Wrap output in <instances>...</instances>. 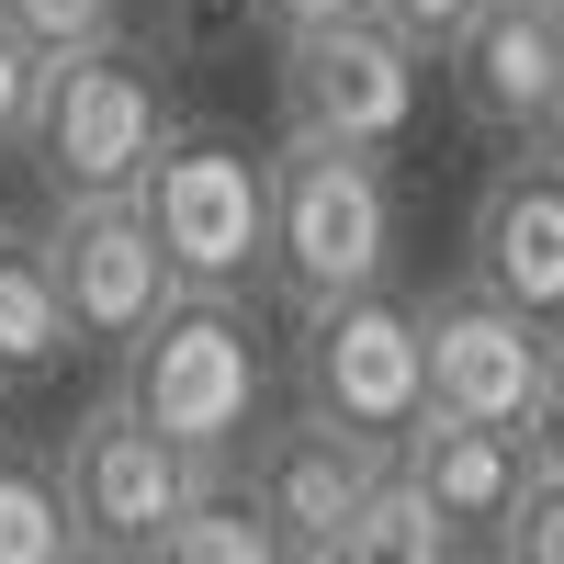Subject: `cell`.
Segmentation results:
<instances>
[{
	"mask_svg": "<svg viewBox=\"0 0 564 564\" xmlns=\"http://www.w3.org/2000/svg\"><path fill=\"white\" fill-rule=\"evenodd\" d=\"M260 271L294 294V316L339 305V294H372L395 271V181H384V159L282 135L260 159Z\"/></svg>",
	"mask_w": 564,
	"mask_h": 564,
	"instance_id": "obj_1",
	"label": "cell"
},
{
	"mask_svg": "<svg viewBox=\"0 0 564 564\" xmlns=\"http://www.w3.org/2000/svg\"><path fill=\"white\" fill-rule=\"evenodd\" d=\"M113 361H124L113 406L135 430H159L170 452H193V463H226L260 430V339H249L238 294H170Z\"/></svg>",
	"mask_w": 564,
	"mask_h": 564,
	"instance_id": "obj_2",
	"label": "cell"
},
{
	"mask_svg": "<svg viewBox=\"0 0 564 564\" xmlns=\"http://www.w3.org/2000/svg\"><path fill=\"white\" fill-rule=\"evenodd\" d=\"M170 79L135 45H90V57L34 68V113H23V159L45 181V204H124L148 159L170 148Z\"/></svg>",
	"mask_w": 564,
	"mask_h": 564,
	"instance_id": "obj_3",
	"label": "cell"
},
{
	"mask_svg": "<svg viewBox=\"0 0 564 564\" xmlns=\"http://www.w3.org/2000/svg\"><path fill=\"white\" fill-rule=\"evenodd\" d=\"M45 486H57L68 542H79L90 564H148V553L170 542V520H193V508L226 486V463L170 452L159 430H135L113 395H90V406L68 417L57 463H45Z\"/></svg>",
	"mask_w": 564,
	"mask_h": 564,
	"instance_id": "obj_4",
	"label": "cell"
},
{
	"mask_svg": "<svg viewBox=\"0 0 564 564\" xmlns=\"http://www.w3.org/2000/svg\"><path fill=\"white\" fill-rule=\"evenodd\" d=\"M417 406L542 452V441H553V406H564L553 327L508 316V305H486V294H430V305H417Z\"/></svg>",
	"mask_w": 564,
	"mask_h": 564,
	"instance_id": "obj_5",
	"label": "cell"
},
{
	"mask_svg": "<svg viewBox=\"0 0 564 564\" xmlns=\"http://www.w3.org/2000/svg\"><path fill=\"white\" fill-rule=\"evenodd\" d=\"M135 226L170 271V294H238L260 282V159L226 135H170L135 181Z\"/></svg>",
	"mask_w": 564,
	"mask_h": 564,
	"instance_id": "obj_6",
	"label": "cell"
},
{
	"mask_svg": "<svg viewBox=\"0 0 564 564\" xmlns=\"http://www.w3.org/2000/svg\"><path fill=\"white\" fill-rule=\"evenodd\" d=\"M417 124V57L384 23H327L282 45V135L305 148H350V159H384L395 135Z\"/></svg>",
	"mask_w": 564,
	"mask_h": 564,
	"instance_id": "obj_7",
	"label": "cell"
},
{
	"mask_svg": "<svg viewBox=\"0 0 564 564\" xmlns=\"http://www.w3.org/2000/svg\"><path fill=\"white\" fill-rule=\"evenodd\" d=\"M305 417H327V430H350L384 452L406 417H417V305L406 294H339L305 316Z\"/></svg>",
	"mask_w": 564,
	"mask_h": 564,
	"instance_id": "obj_8",
	"label": "cell"
},
{
	"mask_svg": "<svg viewBox=\"0 0 564 564\" xmlns=\"http://www.w3.org/2000/svg\"><path fill=\"white\" fill-rule=\"evenodd\" d=\"M34 249H45V282H57L68 350H124L170 305V271L148 249V226H135V204H57V226Z\"/></svg>",
	"mask_w": 564,
	"mask_h": 564,
	"instance_id": "obj_9",
	"label": "cell"
},
{
	"mask_svg": "<svg viewBox=\"0 0 564 564\" xmlns=\"http://www.w3.org/2000/svg\"><path fill=\"white\" fill-rule=\"evenodd\" d=\"M452 102L486 135H520V148H553L564 113V0H486L452 45Z\"/></svg>",
	"mask_w": 564,
	"mask_h": 564,
	"instance_id": "obj_10",
	"label": "cell"
},
{
	"mask_svg": "<svg viewBox=\"0 0 564 564\" xmlns=\"http://www.w3.org/2000/svg\"><path fill=\"white\" fill-rule=\"evenodd\" d=\"M372 486H384V452L350 441V430H327V417H282V430L249 441V520L294 564H316L327 531H339Z\"/></svg>",
	"mask_w": 564,
	"mask_h": 564,
	"instance_id": "obj_11",
	"label": "cell"
},
{
	"mask_svg": "<svg viewBox=\"0 0 564 564\" xmlns=\"http://www.w3.org/2000/svg\"><path fill=\"white\" fill-rule=\"evenodd\" d=\"M463 294L553 327V305H564V170H553V148L508 159L486 181V204H475V282H463Z\"/></svg>",
	"mask_w": 564,
	"mask_h": 564,
	"instance_id": "obj_12",
	"label": "cell"
},
{
	"mask_svg": "<svg viewBox=\"0 0 564 564\" xmlns=\"http://www.w3.org/2000/svg\"><path fill=\"white\" fill-rule=\"evenodd\" d=\"M542 452H553V441H542ZM520 463H531L520 441L463 430V417H430V406H417L406 430L384 441V475H395L417 508H430L452 542H486V531L508 520V497H520Z\"/></svg>",
	"mask_w": 564,
	"mask_h": 564,
	"instance_id": "obj_13",
	"label": "cell"
},
{
	"mask_svg": "<svg viewBox=\"0 0 564 564\" xmlns=\"http://www.w3.org/2000/svg\"><path fill=\"white\" fill-rule=\"evenodd\" d=\"M68 361V316H57V282H45V249L23 226H0V395L45 384Z\"/></svg>",
	"mask_w": 564,
	"mask_h": 564,
	"instance_id": "obj_14",
	"label": "cell"
},
{
	"mask_svg": "<svg viewBox=\"0 0 564 564\" xmlns=\"http://www.w3.org/2000/svg\"><path fill=\"white\" fill-rule=\"evenodd\" d=\"M316 564H452V531H441L430 508H417V497L384 475V486H372L339 531H327V553H316Z\"/></svg>",
	"mask_w": 564,
	"mask_h": 564,
	"instance_id": "obj_15",
	"label": "cell"
},
{
	"mask_svg": "<svg viewBox=\"0 0 564 564\" xmlns=\"http://www.w3.org/2000/svg\"><path fill=\"white\" fill-rule=\"evenodd\" d=\"M68 553L79 542H68V508L45 486V463L0 441V564H68Z\"/></svg>",
	"mask_w": 564,
	"mask_h": 564,
	"instance_id": "obj_16",
	"label": "cell"
},
{
	"mask_svg": "<svg viewBox=\"0 0 564 564\" xmlns=\"http://www.w3.org/2000/svg\"><path fill=\"white\" fill-rule=\"evenodd\" d=\"M0 34L34 68H57V57H90V45H124V0H0Z\"/></svg>",
	"mask_w": 564,
	"mask_h": 564,
	"instance_id": "obj_17",
	"label": "cell"
},
{
	"mask_svg": "<svg viewBox=\"0 0 564 564\" xmlns=\"http://www.w3.org/2000/svg\"><path fill=\"white\" fill-rule=\"evenodd\" d=\"M148 564H294V553H282V542L249 520V497H238V486H215L193 520H170V542H159Z\"/></svg>",
	"mask_w": 564,
	"mask_h": 564,
	"instance_id": "obj_18",
	"label": "cell"
},
{
	"mask_svg": "<svg viewBox=\"0 0 564 564\" xmlns=\"http://www.w3.org/2000/svg\"><path fill=\"white\" fill-rule=\"evenodd\" d=\"M486 542H497V564H564V475H553V452L520 463V497H508V520Z\"/></svg>",
	"mask_w": 564,
	"mask_h": 564,
	"instance_id": "obj_19",
	"label": "cell"
},
{
	"mask_svg": "<svg viewBox=\"0 0 564 564\" xmlns=\"http://www.w3.org/2000/svg\"><path fill=\"white\" fill-rule=\"evenodd\" d=\"M475 12H486V0H361V23H384V34L406 45L417 68H430V57H452V45H463V23H475Z\"/></svg>",
	"mask_w": 564,
	"mask_h": 564,
	"instance_id": "obj_20",
	"label": "cell"
},
{
	"mask_svg": "<svg viewBox=\"0 0 564 564\" xmlns=\"http://www.w3.org/2000/svg\"><path fill=\"white\" fill-rule=\"evenodd\" d=\"M23 113H34V57H23L12 34H0V159L23 148Z\"/></svg>",
	"mask_w": 564,
	"mask_h": 564,
	"instance_id": "obj_21",
	"label": "cell"
},
{
	"mask_svg": "<svg viewBox=\"0 0 564 564\" xmlns=\"http://www.w3.org/2000/svg\"><path fill=\"white\" fill-rule=\"evenodd\" d=\"M249 12L282 34V45H294V34H327V23H350L361 12V0H249Z\"/></svg>",
	"mask_w": 564,
	"mask_h": 564,
	"instance_id": "obj_22",
	"label": "cell"
},
{
	"mask_svg": "<svg viewBox=\"0 0 564 564\" xmlns=\"http://www.w3.org/2000/svg\"><path fill=\"white\" fill-rule=\"evenodd\" d=\"M68 564H90V553H68Z\"/></svg>",
	"mask_w": 564,
	"mask_h": 564,
	"instance_id": "obj_23",
	"label": "cell"
}]
</instances>
